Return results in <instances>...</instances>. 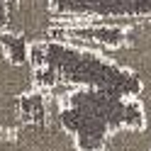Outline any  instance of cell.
I'll use <instances>...</instances> for the list:
<instances>
[{
	"instance_id": "obj_1",
	"label": "cell",
	"mask_w": 151,
	"mask_h": 151,
	"mask_svg": "<svg viewBox=\"0 0 151 151\" xmlns=\"http://www.w3.org/2000/svg\"><path fill=\"white\" fill-rule=\"evenodd\" d=\"M29 61L34 66V83L42 90L63 83L68 88L112 90L122 98H137L139 93V83L129 71L86 46L49 39L29 46Z\"/></svg>"
},
{
	"instance_id": "obj_2",
	"label": "cell",
	"mask_w": 151,
	"mask_h": 151,
	"mask_svg": "<svg viewBox=\"0 0 151 151\" xmlns=\"http://www.w3.org/2000/svg\"><path fill=\"white\" fill-rule=\"evenodd\" d=\"M59 119L81 151H100L112 129L144 122L134 98L102 88H71L61 98Z\"/></svg>"
},
{
	"instance_id": "obj_3",
	"label": "cell",
	"mask_w": 151,
	"mask_h": 151,
	"mask_svg": "<svg viewBox=\"0 0 151 151\" xmlns=\"http://www.w3.org/2000/svg\"><path fill=\"white\" fill-rule=\"evenodd\" d=\"M61 100L39 117L24 119L10 134H0V151H81L59 119Z\"/></svg>"
},
{
	"instance_id": "obj_4",
	"label": "cell",
	"mask_w": 151,
	"mask_h": 151,
	"mask_svg": "<svg viewBox=\"0 0 151 151\" xmlns=\"http://www.w3.org/2000/svg\"><path fill=\"white\" fill-rule=\"evenodd\" d=\"M56 22L59 17L54 12V0H10L3 29L34 46L51 39Z\"/></svg>"
},
{
	"instance_id": "obj_5",
	"label": "cell",
	"mask_w": 151,
	"mask_h": 151,
	"mask_svg": "<svg viewBox=\"0 0 151 151\" xmlns=\"http://www.w3.org/2000/svg\"><path fill=\"white\" fill-rule=\"evenodd\" d=\"M61 22L76 20H141L151 15V0H54Z\"/></svg>"
},
{
	"instance_id": "obj_6",
	"label": "cell",
	"mask_w": 151,
	"mask_h": 151,
	"mask_svg": "<svg viewBox=\"0 0 151 151\" xmlns=\"http://www.w3.org/2000/svg\"><path fill=\"white\" fill-rule=\"evenodd\" d=\"M93 51L102 54L107 61L117 63L119 68L129 71L139 83L137 102L141 107L144 124H151V49H137V46H93Z\"/></svg>"
},
{
	"instance_id": "obj_7",
	"label": "cell",
	"mask_w": 151,
	"mask_h": 151,
	"mask_svg": "<svg viewBox=\"0 0 151 151\" xmlns=\"http://www.w3.org/2000/svg\"><path fill=\"white\" fill-rule=\"evenodd\" d=\"M0 90L15 98H24L32 90H37L34 83V66L32 61L27 63H15L10 56L5 54L3 44H0Z\"/></svg>"
},
{
	"instance_id": "obj_8",
	"label": "cell",
	"mask_w": 151,
	"mask_h": 151,
	"mask_svg": "<svg viewBox=\"0 0 151 151\" xmlns=\"http://www.w3.org/2000/svg\"><path fill=\"white\" fill-rule=\"evenodd\" d=\"M100 151H151V124H124L105 137Z\"/></svg>"
},
{
	"instance_id": "obj_9",
	"label": "cell",
	"mask_w": 151,
	"mask_h": 151,
	"mask_svg": "<svg viewBox=\"0 0 151 151\" xmlns=\"http://www.w3.org/2000/svg\"><path fill=\"white\" fill-rule=\"evenodd\" d=\"M22 98H15V95H7V93L0 90V134H10L17 127L22 124V105H20Z\"/></svg>"
},
{
	"instance_id": "obj_10",
	"label": "cell",
	"mask_w": 151,
	"mask_h": 151,
	"mask_svg": "<svg viewBox=\"0 0 151 151\" xmlns=\"http://www.w3.org/2000/svg\"><path fill=\"white\" fill-rule=\"evenodd\" d=\"M122 44L137 46V49H151V15L134 20L129 27H124V39Z\"/></svg>"
}]
</instances>
